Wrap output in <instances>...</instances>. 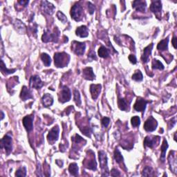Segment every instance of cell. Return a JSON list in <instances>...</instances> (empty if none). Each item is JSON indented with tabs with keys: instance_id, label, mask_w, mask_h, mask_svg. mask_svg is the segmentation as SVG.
I'll use <instances>...</instances> for the list:
<instances>
[{
	"instance_id": "6da1fadb",
	"label": "cell",
	"mask_w": 177,
	"mask_h": 177,
	"mask_svg": "<svg viewBox=\"0 0 177 177\" xmlns=\"http://www.w3.org/2000/svg\"><path fill=\"white\" fill-rule=\"evenodd\" d=\"M70 60V56L67 53H56L54 55V62L55 65L58 68L64 67L69 64Z\"/></svg>"
},
{
	"instance_id": "7402d4cb",
	"label": "cell",
	"mask_w": 177,
	"mask_h": 177,
	"mask_svg": "<svg viewBox=\"0 0 177 177\" xmlns=\"http://www.w3.org/2000/svg\"><path fill=\"white\" fill-rule=\"evenodd\" d=\"M42 102L44 106H45V107H49V106H51L53 103V98L52 97V96L50 95V94H44L43 97H42Z\"/></svg>"
},
{
	"instance_id": "d590c367",
	"label": "cell",
	"mask_w": 177,
	"mask_h": 177,
	"mask_svg": "<svg viewBox=\"0 0 177 177\" xmlns=\"http://www.w3.org/2000/svg\"><path fill=\"white\" fill-rule=\"evenodd\" d=\"M142 176H153V170L152 168L150 167L147 166L143 169L142 170Z\"/></svg>"
},
{
	"instance_id": "5b68a950",
	"label": "cell",
	"mask_w": 177,
	"mask_h": 177,
	"mask_svg": "<svg viewBox=\"0 0 177 177\" xmlns=\"http://www.w3.org/2000/svg\"><path fill=\"white\" fill-rule=\"evenodd\" d=\"M1 148H4L7 155L12 152V138L9 135H5L1 140Z\"/></svg>"
},
{
	"instance_id": "d6986e66",
	"label": "cell",
	"mask_w": 177,
	"mask_h": 177,
	"mask_svg": "<svg viewBox=\"0 0 177 177\" xmlns=\"http://www.w3.org/2000/svg\"><path fill=\"white\" fill-rule=\"evenodd\" d=\"M162 10V3L160 1H153L150 6V11L157 15L160 13Z\"/></svg>"
},
{
	"instance_id": "d4e9b609",
	"label": "cell",
	"mask_w": 177,
	"mask_h": 177,
	"mask_svg": "<svg viewBox=\"0 0 177 177\" xmlns=\"http://www.w3.org/2000/svg\"><path fill=\"white\" fill-rule=\"evenodd\" d=\"M168 42H169L168 37L161 40V41H160L157 45V49L159 50V51H166V50H168Z\"/></svg>"
},
{
	"instance_id": "60d3db41",
	"label": "cell",
	"mask_w": 177,
	"mask_h": 177,
	"mask_svg": "<svg viewBox=\"0 0 177 177\" xmlns=\"http://www.w3.org/2000/svg\"><path fill=\"white\" fill-rule=\"evenodd\" d=\"M87 5H88V13H89V14H91V15H92V14H94V12H95L96 8L94 6V5L92 4L91 2H88Z\"/></svg>"
},
{
	"instance_id": "f546056e",
	"label": "cell",
	"mask_w": 177,
	"mask_h": 177,
	"mask_svg": "<svg viewBox=\"0 0 177 177\" xmlns=\"http://www.w3.org/2000/svg\"><path fill=\"white\" fill-rule=\"evenodd\" d=\"M41 59L46 66H49L51 64V59L47 53H42Z\"/></svg>"
},
{
	"instance_id": "ab89813d",
	"label": "cell",
	"mask_w": 177,
	"mask_h": 177,
	"mask_svg": "<svg viewBox=\"0 0 177 177\" xmlns=\"http://www.w3.org/2000/svg\"><path fill=\"white\" fill-rule=\"evenodd\" d=\"M72 140L74 143L76 144H78L80 142H81L82 141H83V138H82L81 136L78 135V134H76L75 136L72 137Z\"/></svg>"
},
{
	"instance_id": "e0dca14e",
	"label": "cell",
	"mask_w": 177,
	"mask_h": 177,
	"mask_svg": "<svg viewBox=\"0 0 177 177\" xmlns=\"http://www.w3.org/2000/svg\"><path fill=\"white\" fill-rule=\"evenodd\" d=\"M42 7L43 11L45 12L46 13L49 14V15H53L55 11V8L53 4H52L51 3L47 1H42Z\"/></svg>"
},
{
	"instance_id": "4dcf8cb0",
	"label": "cell",
	"mask_w": 177,
	"mask_h": 177,
	"mask_svg": "<svg viewBox=\"0 0 177 177\" xmlns=\"http://www.w3.org/2000/svg\"><path fill=\"white\" fill-rule=\"evenodd\" d=\"M168 148V142L165 139L163 140V144L161 145V159L163 160V161H164L165 158V154H166V151L167 149Z\"/></svg>"
},
{
	"instance_id": "44dd1931",
	"label": "cell",
	"mask_w": 177,
	"mask_h": 177,
	"mask_svg": "<svg viewBox=\"0 0 177 177\" xmlns=\"http://www.w3.org/2000/svg\"><path fill=\"white\" fill-rule=\"evenodd\" d=\"M82 75H83L84 79L88 80H93L96 78L91 67H86L84 69L83 71H82Z\"/></svg>"
},
{
	"instance_id": "ee69618b",
	"label": "cell",
	"mask_w": 177,
	"mask_h": 177,
	"mask_svg": "<svg viewBox=\"0 0 177 177\" xmlns=\"http://www.w3.org/2000/svg\"><path fill=\"white\" fill-rule=\"evenodd\" d=\"M129 60H130L131 63H132L133 64H136V62H137V60H136V56L134 55H129Z\"/></svg>"
},
{
	"instance_id": "7dc6e473",
	"label": "cell",
	"mask_w": 177,
	"mask_h": 177,
	"mask_svg": "<svg viewBox=\"0 0 177 177\" xmlns=\"http://www.w3.org/2000/svg\"><path fill=\"white\" fill-rule=\"evenodd\" d=\"M172 44H173V47H174V49H176V36H174V37H173Z\"/></svg>"
},
{
	"instance_id": "ba28073f",
	"label": "cell",
	"mask_w": 177,
	"mask_h": 177,
	"mask_svg": "<svg viewBox=\"0 0 177 177\" xmlns=\"http://www.w3.org/2000/svg\"><path fill=\"white\" fill-rule=\"evenodd\" d=\"M59 132L60 129L58 127V126L56 125L53 127L47 136V139L49 142L53 145L55 141H57L58 137H59Z\"/></svg>"
},
{
	"instance_id": "e575fe53",
	"label": "cell",
	"mask_w": 177,
	"mask_h": 177,
	"mask_svg": "<svg viewBox=\"0 0 177 177\" xmlns=\"http://www.w3.org/2000/svg\"><path fill=\"white\" fill-rule=\"evenodd\" d=\"M132 78L133 80H135V81H137V82L142 81V79H143V76H142V74L141 72H140V71H136V73L132 76Z\"/></svg>"
},
{
	"instance_id": "484cf974",
	"label": "cell",
	"mask_w": 177,
	"mask_h": 177,
	"mask_svg": "<svg viewBox=\"0 0 177 177\" xmlns=\"http://www.w3.org/2000/svg\"><path fill=\"white\" fill-rule=\"evenodd\" d=\"M98 55H99L100 58H106L109 56V51L106 47L102 46L98 49Z\"/></svg>"
},
{
	"instance_id": "f1b7e54d",
	"label": "cell",
	"mask_w": 177,
	"mask_h": 177,
	"mask_svg": "<svg viewBox=\"0 0 177 177\" xmlns=\"http://www.w3.org/2000/svg\"><path fill=\"white\" fill-rule=\"evenodd\" d=\"M69 171L72 176H77L78 174V165L75 163H71L69 165Z\"/></svg>"
},
{
	"instance_id": "836d02e7",
	"label": "cell",
	"mask_w": 177,
	"mask_h": 177,
	"mask_svg": "<svg viewBox=\"0 0 177 177\" xmlns=\"http://www.w3.org/2000/svg\"><path fill=\"white\" fill-rule=\"evenodd\" d=\"M73 99L75 101L76 104L78 106H80L81 104V98H80V92L78 91L77 89H75L73 91Z\"/></svg>"
},
{
	"instance_id": "74e56055",
	"label": "cell",
	"mask_w": 177,
	"mask_h": 177,
	"mask_svg": "<svg viewBox=\"0 0 177 177\" xmlns=\"http://www.w3.org/2000/svg\"><path fill=\"white\" fill-rule=\"evenodd\" d=\"M131 122H132V124L134 127H137L139 126L140 124V119L138 116H134V117L132 118V119H131Z\"/></svg>"
},
{
	"instance_id": "c3c4849f",
	"label": "cell",
	"mask_w": 177,
	"mask_h": 177,
	"mask_svg": "<svg viewBox=\"0 0 177 177\" xmlns=\"http://www.w3.org/2000/svg\"><path fill=\"white\" fill-rule=\"evenodd\" d=\"M1 120H3L4 118V114L2 111L1 112Z\"/></svg>"
},
{
	"instance_id": "52a82bcc",
	"label": "cell",
	"mask_w": 177,
	"mask_h": 177,
	"mask_svg": "<svg viewBox=\"0 0 177 177\" xmlns=\"http://www.w3.org/2000/svg\"><path fill=\"white\" fill-rule=\"evenodd\" d=\"M98 156H99V161L100 168L103 171V172L106 173L108 175V165H107V157H106V153L104 151H100L98 152Z\"/></svg>"
},
{
	"instance_id": "4fadbf2b",
	"label": "cell",
	"mask_w": 177,
	"mask_h": 177,
	"mask_svg": "<svg viewBox=\"0 0 177 177\" xmlns=\"http://www.w3.org/2000/svg\"><path fill=\"white\" fill-rule=\"evenodd\" d=\"M34 116L33 115L31 116H27L23 118V125L24 127L26 130L27 132H31L33 130V121Z\"/></svg>"
},
{
	"instance_id": "ffe728a7",
	"label": "cell",
	"mask_w": 177,
	"mask_h": 177,
	"mask_svg": "<svg viewBox=\"0 0 177 177\" xmlns=\"http://www.w3.org/2000/svg\"><path fill=\"white\" fill-rule=\"evenodd\" d=\"M20 98L22 100L24 101H26V100L31 99V98H33V96H32V93L31 91V90L29 88H28L26 86H24L22 87L21 94H20Z\"/></svg>"
},
{
	"instance_id": "d6a6232c",
	"label": "cell",
	"mask_w": 177,
	"mask_h": 177,
	"mask_svg": "<svg viewBox=\"0 0 177 177\" xmlns=\"http://www.w3.org/2000/svg\"><path fill=\"white\" fill-rule=\"evenodd\" d=\"M114 158L118 163H120L123 161V157H122L121 153L118 150V149H116L114 151Z\"/></svg>"
},
{
	"instance_id": "4316f807",
	"label": "cell",
	"mask_w": 177,
	"mask_h": 177,
	"mask_svg": "<svg viewBox=\"0 0 177 177\" xmlns=\"http://www.w3.org/2000/svg\"><path fill=\"white\" fill-rule=\"evenodd\" d=\"M14 26H15V29L17 30V31L20 32V33H24L25 30H26V27L25 25L21 21H19V20L17 19L15 21V23H14Z\"/></svg>"
},
{
	"instance_id": "7c38bea8",
	"label": "cell",
	"mask_w": 177,
	"mask_h": 177,
	"mask_svg": "<svg viewBox=\"0 0 177 177\" xmlns=\"http://www.w3.org/2000/svg\"><path fill=\"white\" fill-rule=\"evenodd\" d=\"M30 85L32 88L39 89L42 88L44 85V83L40 79V78L38 76H32L30 79Z\"/></svg>"
},
{
	"instance_id": "b9f144b4",
	"label": "cell",
	"mask_w": 177,
	"mask_h": 177,
	"mask_svg": "<svg viewBox=\"0 0 177 177\" xmlns=\"http://www.w3.org/2000/svg\"><path fill=\"white\" fill-rule=\"evenodd\" d=\"M88 59H89L90 62H91L92 60H97V58H96L95 52H94V51H90V53L88 54Z\"/></svg>"
},
{
	"instance_id": "83f0119b",
	"label": "cell",
	"mask_w": 177,
	"mask_h": 177,
	"mask_svg": "<svg viewBox=\"0 0 177 177\" xmlns=\"http://www.w3.org/2000/svg\"><path fill=\"white\" fill-rule=\"evenodd\" d=\"M0 67H1V71L4 75H9V74L13 73L16 71V69H8L3 60H1V66Z\"/></svg>"
},
{
	"instance_id": "f6af8a7d",
	"label": "cell",
	"mask_w": 177,
	"mask_h": 177,
	"mask_svg": "<svg viewBox=\"0 0 177 177\" xmlns=\"http://www.w3.org/2000/svg\"><path fill=\"white\" fill-rule=\"evenodd\" d=\"M111 175H112V176H119L120 174L119 171L116 170V169H113V170H112V172H111Z\"/></svg>"
},
{
	"instance_id": "f35d334b",
	"label": "cell",
	"mask_w": 177,
	"mask_h": 177,
	"mask_svg": "<svg viewBox=\"0 0 177 177\" xmlns=\"http://www.w3.org/2000/svg\"><path fill=\"white\" fill-rule=\"evenodd\" d=\"M57 17L59 20H60L62 23H66L67 22V18L65 16V15L63 13H62L61 11H58L57 13Z\"/></svg>"
},
{
	"instance_id": "7a4b0ae2",
	"label": "cell",
	"mask_w": 177,
	"mask_h": 177,
	"mask_svg": "<svg viewBox=\"0 0 177 177\" xmlns=\"http://www.w3.org/2000/svg\"><path fill=\"white\" fill-rule=\"evenodd\" d=\"M60 35V31L57 27H55L53 30V33H51L50 30H46L42 35V40L43 42L47 43L49 42H58V37Z\"/></svg>"
},
{
	"instance_id": "ac0fdd59",
	"label": "cell",
	"mask_w": 177,
	"mask_h": 177,
	"mask_svg": "<svg viewBox=\"0 0 177 177\" xmlns=\"http://www.w3.org/2000/svg\"><path fill=\"white\" fill-rule=\"evenodd\" d=\"M146 6H147V4H146V1H145L136 0V1H133L132 7L134 8V9H135L136 10V11H139V12H141V13H143V12L145 11Z\"/></svg>"
},
{
	"instance_id": "bcb514c9",
	"label": "cell",
	"mask_w": 177,
	"mask_h": 177,
	"mask_svg": "<svg viewBox=\"0 0 177 177\" xmlns=\"http://www.w3.org/2000/svg\"><path fill=\"white\" fill-rule=\"evenodd\" d=\"M18 3H19L20 5H22V6H23L26 7V6H27L28 4H29V1H18Z\"/></svg>"
},
{
	"instance_id": "1f68e13d",
	"label": "cell",
	"mask_w": 177,
	"mask_h": 177,
	"mask_svg": "<svg viewBox=\"0 0 177 177\" xmlns=\"http://www.w3.org/2000/svg\"><path fill=\"white\" fill-rule=\"evenodd\" d=\"M164 66L159 60H157L156 59L153 60L152 61V69H159V70H163Z\"/></svg>"
},
{
	"instance_id": "277c9868",
	"label": "cell",
	"mask_w": 177,
	"mask_h": 177,
	"mask_svg": "<svg viewBox=\"0 0 177 177\" xmlns=\"http://www.w3.org/2000/svg\"><path fill=\"white\" fill-rule=\"evenodd\" d=\"M86 45L84 42L73 41L71 45V50L78 55H82L84 53Z\"/></svg>"
},
{
	"instance_id": "8992f818",
	"label": "cell",
	"mask_w": 177,
	"mask_h": 177,
	"mask_svg": "<svg viewBox=\"0 0 177 177\" xmlns=\"http://www.w3.org/2000/svg\"><path fill=\"white\" fill-rule=\"evenodd\" d=\"M71 98V93L69 87L64 86L61 89L59 94V101L64 103L66 102H69Z\"/></svg>"
},
{
	"instance_id": "cb8c5ba5",
	"label": "cell",
	"mask_w": 177,
	"mask_h": 177,
	"mask_svg": "<svg viewBox=\"0 0 177 177\" xmlns=\"http://www.w3.org/2000/svg\"><path fill=\"white\" fill-rule=\"evenodd\" d=\"M118 106L122 111H128L130 109V102L124 98H121L118 100Z\"/></svg>"
},
{
	"instance_id": "3957f363",
	"label": "cell",
	"mask_w": 177,
	"mask_h": 177,
	"mask_svg": "<svg viewBox=\"0 0 177 177\" xmlns=\"http://www.w3.org/2000/svg\"><path fill=\"white\" fill-rule=\"evenodd\" d=\"M82 12H83V9L82 7L78 4H76L73 6V7L71 9V16L74 20L76 22L80 21L82 19Z\"/></svg>"
},
{
	"instance_id": "681fc988",
	"label": "cell",
	"mask_w": 177,
	"mask_h": 177,
	"mask_svg": "<svg viewBox=\"0 0 177 177\" xmlns=\"http://www.w3.org/2000/svg\"><path fill=\"white\" fill-rule=\"evenodd\" d=\"M176 133H175V134H174V140H176Z\"/></svg>"
},
{
	"instance_id": "30bf717a",
	"label": "cell",
	"mask_w": 177,
	"mask_h": 177,
	"mask_svg": "<svg viewBox=\"0 0 177 177\" xmlns=\"http://www.w3.org/2000/svg\"><path fill=\"white\" fill-rule=\"evenodd\" d=\"M84 165L85 168L88 169V170H96L97 168V163L96 161V158H95V154L94 152H92L91 156H88V159L86 160L85 159L84 162Z\"/></svg>"
},
{
	"instance_id": "8d00e7d4",
	"label": "cell",
	"mask_w": 177,
	"mask_h": 177,
	"mask_svg": "<svg viewBox=\"0 0 177 177\" xmlns=\"http://www.w3.org/2000/svg\"><path fill=\"white\" fill-rule=\"evenodd\" d=\"M15 176H27V170L24 167H22V168H20L18 169L17 170V172L15 173Z\"/></svg>"
},
{
	"instance_id": "9a60e30c",
	"label": "cell",
	"mask_w": 177,
	"mask_h": 177,
	"mask_svg": "<svg viewBox=\"0 0 177 177\" xmlns=\"http://www.w3.org/2000/svg\"><path fill=\"white\" fill-rule=\"evenodd\" d=\"M153 47H154V44L152 43L144 49L143 53H142V55L141 57L142 61L144 63H147V62H149V59H150V56L151 53H152Z\"/></svg>"
},
{
	"instance_id": "9c48e42d",
	"label": "cell",
	"mask_w": 177,
	"mask_h": 177,
	"mask_svg": "<svg viewBox=\"0 0 177 177\" xmlns=\"http://www.w3.org/2000/svg\"><path fill=\"white\" fill-rule=\"evenodd\" d=\"M158 126V122L154 119L152 116H150L148 120H146L144 124V129L147 132H152L156 130Z\"/></svg>"
},
{
	"instance_id": "5bb4252c",
	"label": "cell",
	"mask_w": 177,
	"mask_h": 177,
	"mask_svg": "<svg viewBox=\"0 0 177 177\" xmlns=\"http://www.w3.org/2000/svg\"><path fill=\"white\" fill-rule=\"evenodd\" d=\"M159 137L154 136V137H150V136H146L144 140V145L150 148H153L156 143L159 142ZM158 145V144H156Z\"/></svg>"
},
{
	"instance_id": "603a6c76",
	"label": "cell",
	"mask_w": 177,
	"mask_h": 177,
	"mask_svg": "<svg viewBox=\"0 0 177 177\" xmlns=\"http://www.w3.org/2000/svg\"><path fill=\"white\" fill-rule=\"evenodd\" d=\"M76 35L80 37H86L88 35V31L86 26H81L78 27L76 31Z\"/></svg>"
},
{
	"instance_id": "8fae6325",
	"label": "cell",
	"mask_w": 177,
	"mask_h": 177,
	"mask_svg": "<svg viewBox=\"0 0 177 177\" xmlns=\"http://www.w3.org/2000/svg\"><path fill=\"white\" fill-rule=\"evenodd\" d=\"M148 101H146L145 100L142 99L141 98H138L135 102L134 105V109L137 112H144L146 109L147 104L148 103Z\"/></svg>"
},
{
	"instance_id": "7bdbcfd3",
	"label": "cell",
	"mask_w": 177,
	"mask_h": 177,
	"mask_svg": "<svg viewBox=\"0 0 177 177\" xmlns=\"http://www.w3.org/2000/svg\"><path fill=\"white\" fill-rule=\"evenodd\" d=\"M110 122V119L107 117H104L102 119V124H103L104 127H107L109 124Z\"/></svg>"
},
{
	"instance_id": "2e32d148",
	"label": "cell",
	"mask_w": 177,
	"mask_h": 177,
	"mask_svg": "<svg viewBox=\"0 0 177 177\" xmlns=\"http://www.w3.org/2000/svg\"><path fill=\"white\" fill-rule=\"evenodd\" d=\"M101 84H91L90 86V92H91L92 98L94 100L97 99L101 91Z\"/></svg>"
}]
</instances>
